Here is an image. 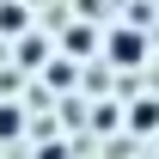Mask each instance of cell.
<instances>
[{
    "mask_svg": "<svg viewBox=\"0 0 159 159\" xmlns=\"http://www.w3.org/2000/svg\"><path fill=\"white\" fill-rule=\"evenodd\" d=\"M159 122V104H135V129H153Z\"/></svg>",
    "mask_w": 159,
    "mask_h": 159,
    "instance_id": "obj_4",
    "label": "cell"
},
{
    "mask_svg": "<svg viewBox=\"0 0 159 159\" xmlns=\"http://www.w3.org/2000/svg\"><path fill=\"white\" fill-rule=\"evenodd\" d=\"M19 129H25V116H19V110H12V104H0V141H12V135H19Z\"/></svg>",
    "mask_w": 159,
    "mask_h": 159,
    "instance_id": "obj_2",
    "label": "cell"
},
{
    "mask_svg": "<svg viewBox=\"0 0 159 159\" xmlns=\"http://www.w3.org/2000/svg\"><path fill=\"white\" fill-rule=\"evenodd\" d=\"M86 49H92V31L74 25V31H67V55H86Z\"/></svg>",
    "mask_w": 159,
    "mask_h": 159,
    "instance_id": "obj_3",
    "label": "cell"
},
{
    "mask_svg": "<svg viewBox=\"0 0 159 159\" xmlns=\"http://www.w3.org/2000/svg\"><path fill=\"white\" fill-rule=\"evenodd\" d=\"M104 49H110L116 67H141V61H147V37H141V31H110Z\"/></svg>",
    "mask_w": 159,
    "mask_h": 159,
    "instance_id": "obj_1",
    "label": "cell"
}]
</instances>
